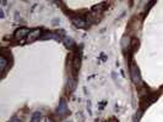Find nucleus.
<instances>
[{"instance_id":"obj_6","label":"nucleus","mask_w":163,"mask_h":122,"mask_svg":"<svg viewBox=\"0 0 163 122\" xmlns=\"http://www.w3.org/2000/svg\"><path fill=\"white\" fill-rule=\"evenodd\" d=\"M110 122H115V121H110Z\"/></svg>"},{"instance_id":"obj_2","label":"nucleus","mask_w":163,"mask_h":122,"mask_svg":"<svg viewBox=\"0 0 163 122\" xmlns=\"http://www.w3.org/2000/svg\"><path fill=\"white\" fill-rule=\"evenodd\" d=\"M28 33V29L27 28H21V29H17L15 33V37L16 38H22L23 36H26Z\"/></svg>"},{"instance_id":"obj_4","label":"nucleus","mask_w":163,"mask_h":122,"mask_svg":"<svg viewBox=\"0 0 163 122\" xmlns=\"http://www.w3.org/2000/svg\"><path fill=\"white\" fill-rule=\"evenodd\" d=\"M65 111H66V105H65V101L63 100L61 104H60V106L58 108V113H60V115H61V113H64Z\"/></svg>"},{"instance_id":"obj_3","label":"nucleus","mask_w":163,"mask_h":122,"mask_svg":"<svg viewBox=\"0 0 163 122\" xmlns=\"http://www.w3.org/2000/svg\"><path fill=\"white\" fill-rule=\"evenodd\" d=\"M31 122H40V112H35L31 117Z\"/></svg>"},{"instance_id":"obj_5","label":"nucleus","mask_w":163,"mask_h":122,"mask_svg":"<svg viewBox=\"0 0 163 122\" xmlns=\"http://www.w3.org/2000/svg\"><path fill=\"white\" fill-rule=\"evenodd\" d=\"M0 61H1V72L4 73L5 72V68H6V60H5V58L4 56H1V58H0Z\"/></svg>"},{"instance_id":"obj_1","label":"nucleus","mask_w":163,"mask_h":122,"mask_svg":"<svg viewBox=\"0 0 163 122\" xmlns=\"http://www.w3.org/2000/svg\"><path fill=\"white\" fill-rule=\"evenodd\" d=\"M131 76H133V79H134L135 83L140 82V76H138V71L135 67V65H133V66H131Z\"/></svg>"}]
</instances>
